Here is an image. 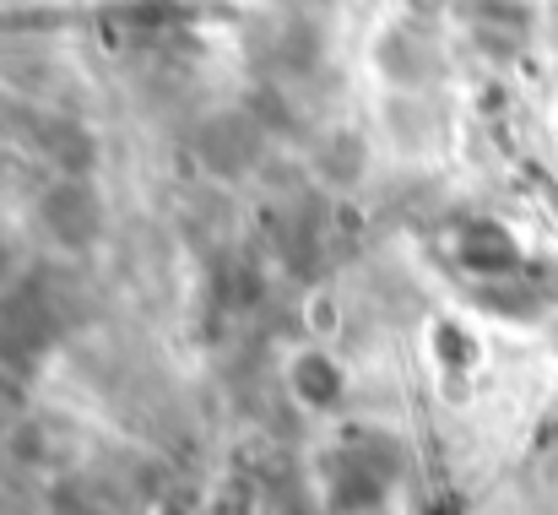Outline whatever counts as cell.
Returning <instances> with one entry per match:
<instances>
[{
  "instance_id": "cell-1",
  "label": "cell",
  "mask_w": 558,
  "mask_h": 515,
  "mask_svg": "<svg viewBox=\"0 0 558 515\" xmlns=\"http://www.w3.org/2000/svg\"><path fill=\"white\" fill-rule=\"evenodd\" d=\"M38 223L60 250H93L104 239V201L93 190V179H54L38 201Z\"/></svg>"
},
{
  "instance_id": "cell-2",
  "label": "cell",
  "mask_w": 558,
  "mask_h": 515,
  "mask_svg": "<svg viewBox=\"0 0 558 515\" xmlns=\"http://www.w3.org/2000/svg\"><path fill=\"white\" fill-rule=\"evenodd\" d=\"M260 147H266V131L255 125L250 109H222L195 131V158L217 179H244L260 164Z\"/></svg>"
},
{
  "instance_id": "cell-3",
  "label": "cell",
  "mask_w": 558,
  "mask_h": 515,
  "mask_svg": "<svg viewBox=\"0 0 558 515\" xmlns=\"http://www.w3.org/2000/svg\"><path fill=\"white\" fill-rule=\"evenodd\" d=\"M450 255H456L461 272L488 277V283L521 272V244H515V233H510L505 223H494V217H472V223H461L456 239H450Z\"/></svg>"
},
{
  "instance_id": "cell-4",
  "label": "cell",
  "mask_w": 558,
  "mask_h": 515,
  "mask_svg": "<svg viewBox=\"0 0 558 515\" xmlns=\"http://www.w3.org/2000/svg\"><path fill=\"white\" fill-rule=\"evenodd\" d=\"M282 385L304 412H337L348 402V369L326 347H299L282 369Z\"/></svg>"
},
{
  "instance_id": "cell-5",
  "label": "cell",
  "mask_w": 558,
  "mask_h": 515,
  "mask_svg": "<svg viewBox=\"0 0 558 515\" xmlns=\"http://www.w3.org/2000/svg\"><path fill=\"white\" fill-rule=\"evenodd\" d=\"M16 272H22V239L11 223H0V288H11Z\"/></svg>"
}]
</instances>
